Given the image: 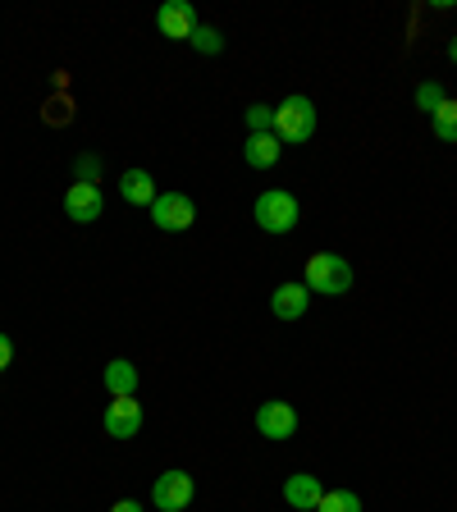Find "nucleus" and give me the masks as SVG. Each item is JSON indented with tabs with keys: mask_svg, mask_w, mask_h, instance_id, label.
Returning <instances> with one entry per match:
<instances>
[{
	"mask_svg": "<svg viewBox=\"0 0 457 512\" xmlns=\"http://www.w3.org/2000/svg\"><path fill=\"white\" fill-rule=\"evenodd\" d=\"M252 215H256V224H261L266 234H293V229H298V220H302V206H298V197H293V192L270 188V192H261V197H256Z\"/></svg>",
	"mask_w": 457,
	"mask_h": 512,
	"instance_id": "1",
	"label": "nucleus"
},
{
	"mask_svg": "<svg viewBox=\"0 0 457 512\" xmlns=\"http://www.w3.org/2000/svg\"><path fill=\"white\" fill-rule=\"evenodd\" d=\"M316 133V106H311L307 96H288L275 106V138L284 147H302V142Z\"/></svg>",
	"mask_w": 457,
	"mask_h": 512,
	"instance_id": "2",
	"label": "nucleus"
},
{
	"mask_svg": "<svg viewBox=\"0 0 457 512\" xmlns=\"http://www.w3.org/2000/svg\"><path fill=\"white\" fill-rule=\"evenodd\" d=\"M307 288L311 293H325V298H343L352 288V266L334 252H316L307 261Z\"/></svg>",
	"mask_w": 457,
	"mask_h": 512,
	"instance_id": "3",
	"label": "nucleus"
},
{
	"mask_svg": "<svg viewBox=\"0 0 457 512\" xmlns=\"http://www.w3.org/2000/svg\"><path fill=\"white\" fill-rule=\"evenodd\" d=\"M151 220H156L160 234H183V229H192V220H197V202H192L188 192H156Z\"/></svg>",
	"mask_w": 457,
	"mask_h": 512,
	"instance_id": "4",
	"label": "nucleus"
},
{
	"mask_svg": "<svg viewBox=\"0 0 457 512\" xmlns=\"http://www.w3.org/2000/svg\"><path fill=\"white\" fill-rule=\"evenodd\" d=\"M192 494H197V485H192L188 471H165V476H156V485H151V499H156L160 512H183L192 508Z\"/></svg>",
	"mask_w": 457,
	"mask_h": 512,
	"instance_id": "5",
	"label": "nucleus"
},
{
	"mask_svg": "<svg viewBox=\"0 0 457 512\" xmlns=\"http://www.w3.org/2000/svg\"><path fill=\"white\" fill-rule=\"evenodd\" d=\"M101 211H106V197H101L96 183H69V192H64V215L69 220L92 224V220H101Z\"/></svg>",
	"mask_w": 457,
	"mask_h": 512,
	"instance_id": "6",
	"label": "nucleus"
},
{
	"mask_svg": "<svg viewBox=\"0 0 457 512\" xmlns=\"http://www.w3.org/2000/svg\"><path fill=\"white\" fill-rule=\"evenodd\" d=\"M156 28L170 37V42H192V32H197V10H192L188 0H165L156 10Z\"/></svg>",
	"mask_w": 457,
	"mask_h": 512,
	"instance_id": "7",
	"label": "nucleus"
},
{
	"mask_svg": "<svg viewBox=\"0 0 457 512\" xmlns=\"http://www.w3.org/2000/svg\"><path fill=\"white\" fill-rule=\"evenodd\" d=\"M256 430L266 439H293L298 435V407L293 403H261L256 407Z\"/></svg>",
	"mask_w": 457,
	"mask_h": 512,
	"instance_id": "8",
	"label": "nucleus"
},
{
	"mask_svg": "<svg viewBox=\"0 0 457 512\" xmlns=\"http://www.w3.org/2000/svg\"><path fill=\"white\" fill-rule=\"evenodd\" d=\"M101 426H106L110 439H133L142 430V407L133 398H110L106 416H101Z\"/></svg>",
	"mask_w": 457,
	"mask_h": 512,
	"instance_id": "9",
	"label": "nucleus"
},
{
	"mask_svg": "<svg viewBox=\"0 0 457 512\" xmlns=\"http://www.w3.org/2000/svg\"><path fill=\"white\" fill-rule=\"evenodd\" d=\"M325 499V485H320L316 476H307V471H298V476L284 480V503L298 512H316V503Z\"/></svg>",
	"mask_w": 457,
	"mask_h": 512,
	"instance_id": "10",
	"label": "nucleus"
},
{
	"mask_svg": "<svg viewBox=\"0 0 457 512\" xmlns=\"http://www.w3.org/2000/svg\"><path fill=\"white\" fill-rule=\"evenodd\" d=\"M311 307V288L307 284H279L275 298H270V311H275L279 320H302Z\"/></svg>",
	"mask_w": 457,
	"mask_h": 512,
	"instance_id": "11",
	"label": "nucleus"
},
{
	"mask_svg": "<svg viewBox=\"0 0 457 512\" xmlns=\"http://www.w3.org/2000/svg\"><path fill=\"white\" fill-rule=\"evenodd\" d=\"M279 156H284V142L275 133H252L243 147V160L252 170H270V165H279Z\"/></svg>",
	"mask_w": 457,
	"mask_h": 512,
	"instance_id": "12",
	"label": "nucleus"
},
{
	"mask_svg": "<svg viewBox=\"0 0 457 512\" xmlns=\"http://www.w3.org/2000/svg\"><path fill=\"white\" fill-rule=\"evenodd\" d=\"M119 197L128 206H151L156 202V179L147 170H124L119 174Z\"/></svg>",
	"mask_w": 457,
	"mask_h": 512,
	"instance_id": "13",
	"label": "nucleus"
},
{
	"mask_svg": "<svg viewBox=\"0 0 457 512\" xmlns=\"http://www.w3.org/2000/svg\"><path fill=\"white\" fill-rule=\"evenodd\" d=\"M106 389H110V398H133V389H138V366L115 357V362L106 366Z\"/></svg>",
	"mask_w": 457,
	"mask_h": 512,
	"instance_id": "14",
	"label": "nucleus"
},
{
	"mask_svg": "<svg viewBox=\"0 0 457 512\" xmlns=\"http://www.w3.org/2000/svg\"><path fill=\"white\" fill-rule=\"evenodd\" d=\"M430 119H435V138L439 142H457V101H453V96H448V101Z\"/></svg>",
	"mask_w": 457,
	"mask_h": 512,
	"instance_id": "15",
	"label": "nucleus"
},
{
	"mask_svg": "<svg viewBox=\"0 0 457 512\" xmlns=\"http://www.w3.org/2000/svg\"><path fill=\"white\" fill-rule=\"evenodd\" d=\"M316 512H362V499L352 490H325V499L316 503Z\"/></svg>",
	"mask_w": 457,
	"mask_h": 512,
	"instance_id": "16",
	"label": "nucleus"
},
{
	"mask_svg": "<svg viewBox=\"0 0 457 512\" xmlns=\"http://www.w3.org/2000/svg\"><path fill=\"white\" fill-rule=\"evenodd\" d=\"M192 51L220 55V51H224V37H220L215 28H206V23H197V32H192Z\"/></svg>",
	"mask_w": 457,
	"mask_h": 512,
	"instance_id": "17",
	"label": "nucleus"
},
{
	"mask_svg": "<svg viewBox=\"0 0 457 512\" xmlns=\"http://www.w3.org/2000/svg\"><path fill=\"white\" fill-rule=\"evenodd\" d=\"M444 101H448V92H444L439 83H421V87H416V110H426V115H435V110L444 106Z\"/></svg>",
	"mask_w": 457,
	"mask_h": 512,
	"instance_id": "18",
	"label": "nucleus"
},
{
	"mask_svg": "<svg viewBox=\"0 0 457 512\" xmlns=\"http://www.w3.org/2000/svg\"><path fill=\"white\" fill-rule=\"evenodd\" d=\"M247 128L252 133H275V106H247Z\"/></svg>",
	"mask_w": 457,
	"mask_h": 512,
	"instance_id": "19",
	"label": "nucleus"
},
{
	"mask_svg": "<svg viewBox=\"0 0 457 512\" xmlns=\"http://www.w3.org/2000/svg\"><path fill=\"white\" fill-rule=\"evenodd\" d=\"M96 170H101V165H96V156H83V160H78V183H96Z\"/></svg>",
	"mask_w": 457,
	"mask_h": 512,
	"instance_id": "20",
	"label": "nucleus"
},
{
	"mask_svg": "<svg viewBox=\"0 0 457 512\" xmlns=\"http://www.w3.org/2000/svg\"><path fill=\"white\" fill-rule=\"evenodd\" d=\"M14 366V343H10V334H0V371H10Z\"/></svg>",
	"mask_w": 457,
	"mask_h": 512,
	"instance_id": "21",
	"label": "nucleus"
},
{
	"mask_svg": "<svg viewBox=\"0 0 457 512\" xmlns=\"http://www.w3.org/2000/svg\"><path fill=\"white\" fill-rule=\"evenodd\" d=\"M110 512H142V503H138V499H119Z\"/></svg>",
	"mask_w": 457,
	"mask_h": 512,
	"instance_id": "22",
	"label": "nucleus"
},
{
	"mask_svg": "<svg viewBox=\"0 0 457 512\" xmlns=\"http://www.w3.org/2000/svg\"><path fill=\"white\" fill-rule=\"evenodd\" d=\"M448 60L457 64V37H453V42H448Z\"/></svg>",
	"mask_w": 457,
	"mask_h": 512,
	"instance_id": "23",
	"label": "nucleus"
}]
</instances>
